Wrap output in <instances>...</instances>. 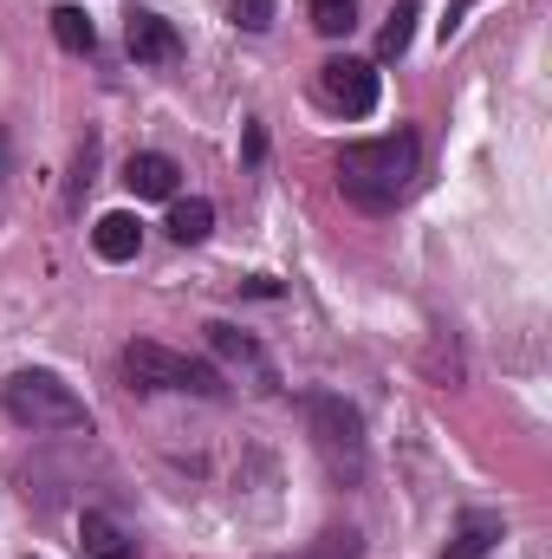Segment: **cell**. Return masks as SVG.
<instances>
[{"mask_svg": "<svg viewBox=\"0 0 552 559\" xmlns=\"http://www.w3.org/2000/svg\"><path fill=\"white\" fill-rule=\"evenodd\" d=\"M416 182V131H384V138H364V143H345L338 156V189L345 202L384 215L410 195Z\"/></svg>", "mask_w": 552, "mask_h": 559, "instance_id": "obj_1", "label": "cell"}, {"mask_svg": "<svg viewBox=\"0 0 552 559\" xmlns=\"http://www.w3.org/2000/svg\"><path fill=\"white\" fill-rule=\"evenodd\" d=\"M0 404H7V417L20 423V429H85L92 423L85 397L65 378H52V371H13L7 391H0Z\"/></svg>", "mask_w": 552, "mask_h": 559, "instance_id": "obj_2", "label": "cell"}, {"mask_svg": "<svg viewBox=\"0 0 552 559\" xmlns=\"http://www.w3.org/2000/svg\"><path fill=\"white\" fill-rule=\"evenodd\" d=\"M299 411H305V429H312L319 455L332 462V475L358 481V475H364V417H358L338 391H305Z\"/></svg>", "mask_w": 552, "mask_h": 559, "instance_id": "obj_3", "label": "cell"}, {"mask_svg": "<svg viewBox=\"0 0 552 559\" xmlns=\"http://www.w3.org/2000/svg\"><path fill=\"white\" fill-rule=\"evenodd\" d=\"M124 378H131L137 391H195V397H221V378H215L208 365H195V358H182V352H169V345H156V338H131V345H124Z\"/></svg>", "mask_w": 552, "mask_h": 559, "instance_id": "obj_4", "label": "cell"}, {"mask_svg": "<svg viewBox=\"0 0 552 559\" xmlns=\"http://www.w3.org/2000/svg\"><path fill=\"white\" fill-rule=\"evenodd\" d=\"M319 92H325V105H338L345 118H371L377 111V66H364V59H325L319 66Z\"/></svg>", "mask_w": 552, "mask_h": 559, "instance_id": "obj_5", "label": "cell"}, {"mask_svg": "<svg viewBox=\"0 0 552 559\" xmlns=\"http://www.w3.org/2000/svg\"><path fill=\"white\" fill-rule=\"evenodd\" d=\"M124 39H131V59H137V66H169V59L182 52V39H176V26H169L163 13H131V26H124Z\"/></svg>", "mask_w": 552, "mask_h": 559, "instance_id": "obj_6", "label": "cell"}, {"mask_svg": "<svg viewBox=\"0 0 552 559\" xmlns=\"http://www.w3.org/2000/svg\"><path fill=\"white\" fill-rule=\"evenodd\" d=\"M176 156H163V150H137L131 163H124V182L137 189L143 202H176Z\"/></svg>", "mask_w": 552, "mask_h": 559, "instance_id": "obj_7", "label": "cell"}, {"mask_svg": "<svg viewBox=\"0 0 552 559\" xmlns=\"http://www.w3.org/2000/svg\"><path fill=\"white\" fill-rule=\"evenodd\" d=\"M92 248H98L105 261H137V248H143V228H137V215H124V209H111V215H98V228H92Z\"/></svg>", "mask_w": 552, "mask_h": 559, "instance_id": "obj_8", "label": "cell"}, {"mask_svg": "<svg viewBox=\"0 0 552 559\" xmlns=\"http://www.w3.org/2000/svg\"><path fill=\"white\" fill-rule=\"evenodd\" d=\"M501 534H507V527H501V514H488V508H481V514H461V527L448 534L442 559H481L494 540H501Z\"/></svg>", "mask_w": 552, "mask_h": 559, "instance_id": "obj_9", "label": "cell"}, {"mask_svg": "<svg viewBox=\"0 0 552 559\" xmlns=\"http://www.w3.org/2000/svg\"><path fill=\"white\" fill-rule=\"evenodd\" d=\"M79 547L92 559H137V540H131L111 514H85V521H79Z\"/></svg>", "mask_w": 552, "mask_h": 559, "instance_id": "obj_10", "label": "cell"}, {"mask_svg": "<svg viewBox=\"0 0 552 559\" xmlns=\"http://www.w3.org/2000/svg\"><path fill=\"white\" fill-rule=\"evenodd\" d=\"M208 228H215V202H202V195H189V202H169V235H176L182 248L208 241Z\"/></svg>", "mask_w": 552, "mask_h": 559, "instance_id": "obj_11", "label": "cell"}, {"mask_svg": "<svg viewBox=\"0 0 552 559\" xmlns=\"http://www.w3.org/2000/svg\"><path fill=\"white\" fill-rule=\"evenodd\" d=\"M52 39H59L65 52H92V46H98V26L85 20V7H59V13H52Z\"/></svg>", "mask_w": 552, "mask_h": 559, "instance_id": "obj_12", "label": "cell"}, {"mask_svg": "<svg viewBox=\"0 0 552 559\" xmlns=\"http://www.w3.org/2000/svg\"><path fill=\"white\" fill-rule=\"evenodd\" d=\"M416 20H422V7H416V0H404V7L391 13V26L377 33V59H404V52H410V39H416Z\"/></svg>", "mask_w": 552, "mask_h": 559, "instance_id": "obj_13", "label": "cell"}, {"mask_svg": "<svg viewBox=\"0 0 552 559\" xmlns=\"http://www.w3.org/2000/svg\"><path fill=\"white\" fill-rule=\"evenodd\" d=\"M358 554H364V540L351 527H325L319 540H305L299 554H286V559H358Z\"/></svg>", "mask_w": 552, "mask_h": 559, "instance_id": "obj_14", "label": "cell"}, {"mask_svg": "<svg viewBox=\"0 0 552 559\" xmlns=\"http://www.w3.org/2000/svg\"><path fill=\"white\" fill-rule=\"evenodd\" d=\"M312 26H319L325 39H345V33L358 26V0H312Z\"/></svg>", "mask_w": 552, "mask_h": 559, "instance_id": "obj_15", "label": "cell"}, {"mask_svg": "<svg viewBox=\"0 0 552 559\" xmlns=\"http://www.w3.org/2000/svg\"><path fill=\"white\" fill-rule=\"evenodd\" d=\"M228 13H235L241 33H267V26H274V0H235Z\"/></svg>", "mask_w": 552, "mask_h": 559, "instance_id": "obj_16", "label": "cell"}, {"mask_svg": "<svg viewBox=\"0 0 552 559\" xmlns=\"http://www.w3.org/2000/svg\"><path fill=\"white\" fill-rule=\"evenodd\" d=\"M208 345H215V352H228V358H261V345H254V338H241L235 325H208Z\"/></svg>", "mask_w": 552, "mask_h": 559, "instance_id": "obj_17", "label": "cell"}, {"mask_svg": "<svg viewBox=\"0 0 552 559\" xmlns=\"http://www.w3.org/2000/svg\"><path fill=\"white\" fill-rule=\"evenodd\" d=\"M468 7H475V0H448V20H442V39H455V33H461V20H468Z\"/></svg>", "mask_w": 552, "mask_h": 559, "instance_id": "obj_18", "label": "cell"}, {"mask_svg": "<svg viewBox=\"0 0 552 559\" xmlns=\"http://www.w3.org/2000/svg\"><path fill=\"white\" fill-rule=\"evenodd\" d=\"M248 293H254V299H279V280H267V274H254V280H248Z\"/></svg>", "mask_w": 552, "mask_h": 559, "instance_id": "obj_19", "label": "cell"}]
</instances>
